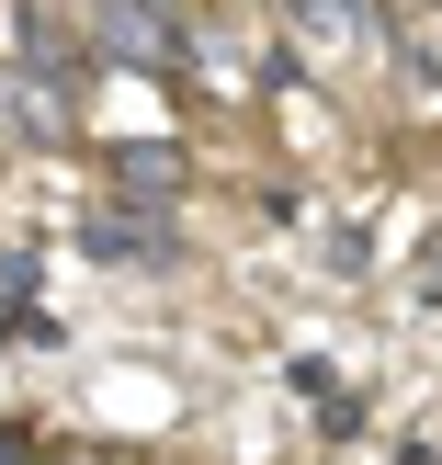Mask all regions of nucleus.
<instances>
[{"label": "nucleus", "instance_id": "3", "mask_svg": "<svg viewBox=\"0 0 442 465\" xmlns=\"http://www.w3.org/2000/svg\"><path fill=\"white\" fill-rule=\"evenodd\" d=\"M0 136H12V148H68V136H80V91L12 57L0 68Z\"/></svg>", "mask_w": 442, "mask_h": 465}, {"label": "nucleus", "instance_id": "2", "mask_svg": "<svg viewBox=\"0 0 442 465\" xmlns=\"http://www.w3.org/2000/svg\"><path fill=\"white\" fill-rule=\"evenodd\" d=\"M80 35L103 45L113 68H148V80L182 68V12L171 0H80Z\"/></svg>", "mask_w": 442, "mask_h": 465}, {"label": "nucleus", "instance_id": "1", "mask_svg": "<svg viewBox=\"0 0 442 465\" xmlns=\"http://www.w3.org/2000/svg\"><path fill=\"white\" fill-rule=\"evenodd\" d=\"M80 250L103 272H182V262H193V239L171 227V204H148V193H103L80 216Z\"/></svg>", "mask_w": 442, "mask_h": 465}, {"label": "nucleus", "instance_id": "5", "mask_svg": "<svg viewBox=\"0 0 442 465\" xmlns=\"http://www.w3.org/2000/svg\"><path fill=\"white\" fill-rule=\"evenodd\" d=\"M80 45H91V35H68L45 0H12V57H23V68H45V80L80 91Z\"/></svg>", "mask_w": 442, "mask_h": 465}, {"label": "nucleus", "instance_id": "4", "mask_svg": "<svg viewBox=\"0 0 442 465\" xmlns=\"http://www.w3.org/2000/svg\"><path fill=\"white\" fill-rule=\"evenodd\" d=\"M182 182H193V159H182L171 136H113V193H148V204H182Z\"/></svg>", "mask_w": 442, "mask_h": 465}, {"label": "nucleus", "instance_id": "6", "mask_svg": "<svg viewBox=\"0 0 442 465\" xmlns=\"http://www.w3.org/2000/svg\"><path fill=\"white\" fill-rule=\"evenodd\" d=\"M0 465H34V443H23V431H0Z\"/></svg>", "mask_w": 442, "mask_h": 465}]
</instances>
